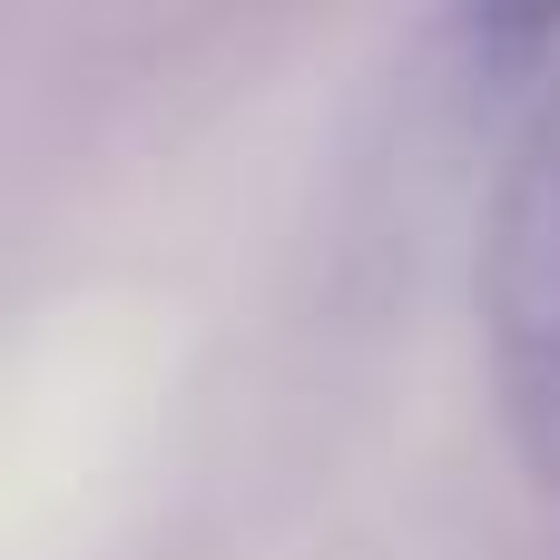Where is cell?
Masks as SVG:
<instances>
[{
  "label": "cell",
  "instance_id": "1",
  "mask_svg": "<svg viewBox=\"0 0 560 560\" xmlns=\"http://www.w3.org/2000/svg\"><path fill=\"white\" fill-rule=\"evenodd\" d=\"M492 374L522 463L560 482V49L492 187Z\"/></svg>",
  "mask_w": 560,
  "mask_h": 560
}]
</instances>
